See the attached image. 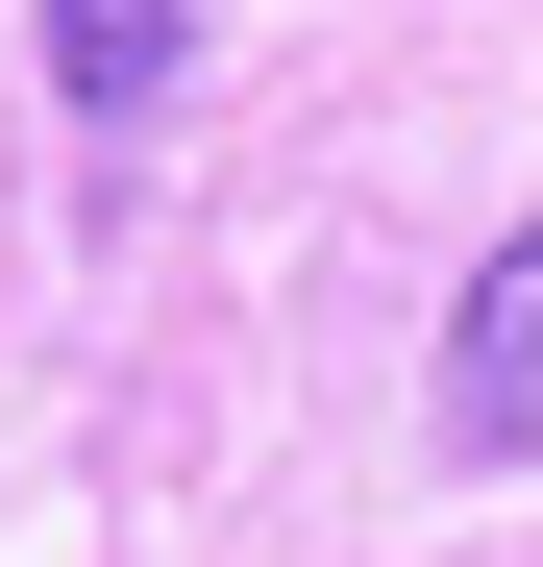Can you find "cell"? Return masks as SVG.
Returning a JSON list of instances; mask_svg holds the SVG:
<instances>
[{"mask_svg":"<svg viewBox=\"0 0 543 567\" xmlns=\"http://www.w3.org/2000/svg\"><path fill=\"white\" fill-rule=\"evenodd\" d=\"M444 444H470V468L543 444V223H494V271L444 297Z\"/></svg>","mask_w":543,"mask_h":567,"instance_id":"obj_1","label":"cell"},{"mask_svg":"<svg viewBox=\"0 0 543 567\" xmlns=\"http://www.w3.org/2000/svg\"><path fill=\"white\" fill-rule=\"evenodd\" d=\"M25 50H50V100H74V124H148L173 74H198V0H50Z\"/></svg>","mask_w":543,"mask_h":567,"instance_id":"obj_2","label":"cell"}]
</instances>
